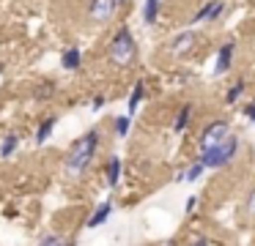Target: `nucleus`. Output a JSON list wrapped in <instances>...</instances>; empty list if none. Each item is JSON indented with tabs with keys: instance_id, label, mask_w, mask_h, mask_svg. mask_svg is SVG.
Listing matches in <instances>:
<instances>
[{
	"instance_id": "obj_1",
	"label": "nucleus",
	"mask_w": 255,
	"mask_h": 246,
	"mask_svg": "<svg viewBox=\"0 0 255 246\" xmlns=\"http://www.w3.org/2000/svg\"><path fill=\"white\" fill-rule=\"evenodd\" d=\"M99 142H102V131L99 129H88L80 140H74V145L69 148L66 153V172L74 175V178H80V175L85 172V169L94 164V156L96 151H99Z\"/></svg>"
},
{
	"instance_id": "obj_2",
	"label": "nucleus",
	"mask_w": 255,
	"mask_h": 246,
	"mask_svg": "<svg viewBox=\"0 0 255 246\" xmlns=\"http://www.w3.org/2000/svg\"><path fill=\"white\" fill-rule=\"evenodd\" d=\"M107 58H110L113 66H121V69L134 63V58H137V41H134L129 27H118L116 30V36L110 38V47H107Z\"/></svg>"
},
{
	"instance_id": "obj_3",
	"label": "nucleus",
	"mask_w": 255,
	"mask_h": 246,
	"mask_svg": "<svg viewBox=\"0 0 255 246\" xmlns=\"http://www.w3.org/2000/svg\"><path fill=\"white\" fill-rule=\"evenodd\" d=\"M242 151V140L236 134H228L220 145L209 148V151H200V162L206 164V169H220V167H228L233 164V159L239 156Z\"/></svg>"
},
{
	"instance_id": "obj_4",
	"label": "nucleus",
	"mask_w": 255,
	"mask_h": 246,
	"mask_svg": "<svg viewBox=\"0 0 255 246\" xmlns=\"http://www.w3.org/2000/svg\"><path fill=\"white\" fill-rule=\"evenodd\" d=\"M228 134H231V120H214V123H209L203 129V134H200V151H209V148L220 145Z\"/></svg>"
},
{
	"instance_id": "obj_5",
	"label": "nucleus",
	"mask_w": 255,
	"mask_h": 246,
	"mask_svg": "<svg viewBox=\"0 0 255 246\" xmlns=\"http://www.w3.org/2000/svg\"><path fill=\"white\" fill-rule=\"evenodd\" d=\"M118 5H121V0H91L88 16L94 22H99V25H105V22H110L113 16H116Z\"/></svg>"
},
{
	"instance_id": "obj_6",
	"label": "nucleus",
	"mask_w": 255,
	"mask_h": 246,
	"mask_svg": "<svg viewBox=\"0 0 255 246\" xmlns=\"http://www.w3.org/2000/svg\"><path fill=\"white\" fill-rule=\"evenodd\" d=\"M195 44H198V33L195 30H181L170 41V55L173 58H187V55L195 49Z\"/></svg>"
},
{
	"instance_id": "obj_7",
	"label": "nucleus",
	"mask_w": 255,
	"mask_h": 246,
	"mask_svg": "<svg viewBox=\"0 0 255 246\" xmlns=\"http://www.w3.org/2000/svg\"><path fill=\"white\" fill-rule=\"evenodd\" d=\"M222 14H225V3L222 0H209V3L200 5V11L192 16V22L195 25H200V22H217Z\"/></svg>"
},
{
	"instance_id": "obj_8",
	"label": "nucleus",
	"mask_w": 255,
	"mask_h": 246,
	"mask_svg": "<svg viewBox=\"0 0 255 246\" xmlns=\"http://www.w3.org/2000/svg\"><path fill=\"white\" fill-rule=\"evenodd\" d=\"M233 52H236V41H225L217 52V63H214V74L222 77L231 71V63H233Z\"/></svg>"
},
{
	"instance_id": "obj_9",
	"label": "nucleus",
	"mask_w": 255,
	"mask_h": 246,
	"mask_svg": "<svg viewBox=\"0 0 255 246\" xmlns=\"http://www.w3.org/2000/svg\"><path fill=\"white\" fill-rule=\"evenodd\" d=\"M110 216H113V200H105V202H99V205H96V211L91 213V219L85 222V227L96 230V227H102V224H105Z\"/></svg>"
},
{
	"instance_id": "obj_10",
	"label": "nucleus",
	"mask_w": 255,
	"mask_h": 246,
	"mask_svg": "<svg viewBox=\"0 0 255 246\" xmlns=\"http://www.w3.org/2000/svg\"><path fill=\"white\" fill-rule=\"evenodd\" d=\"M121 172H124V162L118 156L107 159L105 164V178H107V189H116L118 183H121Z\"/></svg>"
},
{
	"instance_id": "obj_11",
	"label": "nucleus",
	"mask_w": 255,
	"mask_h": 246,
	"mask_svg": "<svg viewBox=\"0 0 255 246\" xmlns=\"http://www.w3.org/2000/svg\"><path fill=\"white\" fill-rule=\"evenodd\" d=\"M61 66L63 71H80V66H83V49L80 47H69L61 52Z\"/></svg>"
},
{
	"instance_id": "obj_12",
	"label": "nucleus",
	"mask_w": 255,
	"mask_h": 246,
	"mask_svg": "<svg viewBox=\"0 0 255 246\" xmlns=\"http://www.w3.org/2000/svg\"><path fill=\"white\" fill-rule=\"evenodd\" d=\"M55 126H58V118H55V115H47V118L39 123V129H36V134H33L36 145H44V142L52 137V131H55Z\"/></svg>"
},
{
	"instance_id": "obj_13",
	"label": "nucleus",
	"mask_w": 255,
	"mask_h": 246,
	"mask_svg": "<svg viewBox=\"0 0 255 246\" xmlns=\"http://www.w3.org/2000/svg\"><path fill=\"white\" fill-rule=\"evenodd\" d=\"M143 98H145V82H143V80H137V82H134V87H132V93H129L127 112H129V115L137 112V107L143 104Z\"/></svg>"
},
{
	"instance_id": "obj_14",
	"label": "nucleus",
	"mask_w": 255,
	"mask_h": 246,
	"mask_svg": "<svg viewBox=\"0 0 255 246\" xmlns=\"http://www.w3.org/2000/svg\"><path fill=\"white\" fill-rule=\"evenodd\" d=\"M17 151H19V134L17 131H8L3 137V142H0V159H11Z\"/></svg>"
},
{
	"instance_id": "obj_15",
	"label": "nucleus",
	"mask_w": 255,
	"mask_h": 246,
	"mask_svg": "<svg viewBox=\"0 0 255 246\" xmlns=\"http://www.w3.org/2000/svg\"><path fill=\"white\" fill-rule=\"evenodd\" d=\"M159 5H162V0H145L143 3V22L145 25H156V19H159Z\"/></svg>"
},
{
	"instance_id": "obj_16",
	"label": "nucleus",
	"mask_w": 255,
	"mask_h": 246,
	"mask_svg": "<svg viewBox=\"0 0 255 246\" xmlns=\"http://www.w3.org/2000/svg\"><path fill=\"white\" fill-rule=\"evenodd\" d=\"M192 112H195L192 104H184V107H181V112L176 115V123H173V131H176V134H181V131L189 126V120H192Z\"/></svg>"
},
{
	"instance_id": "obj_17",
	"label": "nucleus",
	"mask_w": 255,
	"mask_h": 246,
	"mask_svg": "<svg viewBox=\"0 0 255 246\" xmlns=\"http://www.w3.org/2000/svg\"><path fill=\"white\" fill-rule=\"evenodd\" d=\"M113 131H116V137H121V140H124V137L132 131V115H129V112L127 115H118V118L113 120Z\"/></svg>"
},
{
	"instance_id": "obj_18",
	"label": "nucleus",
	"mask_w": 255,
	"mask_h": 246,
	"mask_svg": "<svg viewBox=\"0 0 255 246\" xmlns=\"http://www.w3.org/2000/svg\"><path fill=\"white\" fill-rule=\"evenodd\" d=\"M244 87H247V82H244V80H236V82H233V85L228 87V93H225V104H236L239 98H242Z\"/></svg>"
},
{
	"instance_id": "obj_19",
	"label": "nucleus",
	"mask_w": 255,
	"mask_h": 246,
	"mask_svg": "<svg viewBox=\"0 0 255 246\" xmlns=\"http://www.w3.org/2000/svg\"><path fill=\"white\" fill-rule=\"evenodd\" d=\"M36 244H41V246H63V244H69V238L55 235V233H44V235H39V241H36Z\"/></svg>"
},
{
	"instance_id": "obj_20",
	"label": "nucleus",
	"mask_w": 255,
	"mask_h": 246,
	"mask_svg": "<svg viewBox=\"0 0 255 246\" xmlns=\"http://www.w3.org/2000/svg\"><path fill=\"white\" fill-rule=\"evenodd\" d=\"M203 172H206V164L198 159L192 167H187V180H189V183H195V180H200V175H203Z\"/></svg>"
},
{
	"instance_id": "obj_21",
	"label": "nucleus",
	"mask_w": 255,
	"mask_h": 246,
	"mask_svg": "<svg viewBox=\"0 0 255 246\" xmlns=\"http://www.w3.org/2000/svg\"><path fill=\"white\" fill-rule=\"evenodd\" d=\"M52 93H55V85H52V82H44V85H39V87H36V98H39V101L50 98Z\"/></svg>"
},
{
	"instance_id": "obj_22",
	"label": "nucleus",
	"mask_w": 255,
	"mask_h": 246,
	"mask_svg": "<svg viewBox=\"0 0 255 246\" xmlns=\"http://www.w3.org/2000/svg\"><path fill=\"white\" fill-rule=\"evenodd\" d=\"M244 213H247L250 219H255V186L250 189L247 200H244Z\"/></svg>"
},
{
	"instance_id": "obj_23",
	"label": "nucleus",
	"mask_w": 255,
	"mask_h": 246,
	"mask_svg": "<svg viewBox=\"0 0 255 246\" xmlns=\"http://www.w3.org/2000/svg\"><path fill=\"white\" fill-rule=\"evenodd\" d=\"M198 211V197H187V205H184V213H187V216H192V213Z\"/></svg>"
},
{
	"instance_id": "obj_24",
	"label": "nucleus",
	"mask_w": 255,
	"mask_h": 246,
	"mask_svg": "<svg viewBox=\"0 0 255 246\" xmlns=\"http://www.w3.org/2000/svg\"><path fill=\"white\" fill-rule=\"evenodd\" d=\"M244 118H247V120H250V123H253V126H255V101H250V104H247V107H244Z\"/></svg>"
},
{
	"instance_id": "obj_25",
	"label": "nucleus",
	"mask_w": 255,
	"mask_h": 246,
	"mask_svg": "<svg viewBox=\"0 0 255 246\" xmlns=\"http://www.w3.org/2000/svg\"><path fill=\"white\" fill-rule=\"evenodd\" d=\"M107 104V98L105 96H94V101H91V109H94V112H99L102 107H105Z\"/></svg>"
},
{
	"instance_id": "obj_26",
	"label": "nucleus",
	"mask_w": 255,
	"mask_h": 246,
	"mask_svg": "<svg viewBox=\"0 0 255 246\" xmlns=\"http://www.w3.org/2000/svg\"><path fill=\"white\" fill-rule=\"evenodd\" d=\"M184 180H187V169H181V172L176 175V183H184Z\"/></svg>"
},
{
	"instance_id": "obj_27",
	"label": "nucleus",
	"mask_w": 255,
	"mask_h": 246,
	"mask_svg": "<svg viewBox=\"0 0 255 246\" xmlns=\"http://www.w3.org/2000/svg\"><path fill=\"white\" fill-rule=\"evenodd\" d=\"M3 71H6V63H3V60H0V74H3Z\"/></svg>"
},
{
	"instance_id": "obj_28",
	"label": "nucleus",
	"mask_w": 255,
	"mask_h": 246,
	"mask_svg": "<svg viewBox=\"0 0 255 246\" xmlns=\"http://www.w3.org/2000/svg\"><path fill=\"white\" fill-rule=\"evenodd\" d=\"M121 3H124V0H121Z\"/></svg>"
}]
</instances>
